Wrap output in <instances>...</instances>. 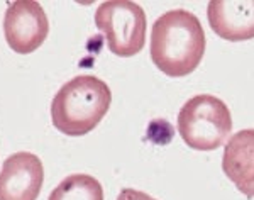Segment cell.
Segmentation results:
<instances>
[{
	"mask_svg": "<svg viewBox=\"0 0 254 200\" xmlns=\"http://www.w3.org/2000/svg\"><path fill=\"white\" fill-rule=\"evenodd\" d=\"M205 31L198 17L185 9L165 12L151 32V60L171 78H182L198 68L205 55Z\"/></svg>",
	"mask_w": 254,
	"mask_h": 200,
	"instance_id": "obj_1",
	"label": "cell"
},
{
	"mask_svg": "<svg viewBox=\"0 0 254 200\" xmlns=\"http://www.w3.org/2000/svg\"><path fill=\"white\" fill-rule=\"evenodd\" d=\"M112 104L104 80L80 75L66 81L51 102L53 126L66 136H85L100 124Z\"/></svg>",
	"mask_w": 254,
	"mask_h": 200,
	"instance_id": "obj_2",
	"label": "cell"
},
{
	"mask_svg": "<svg viewBox=\"0 0 254 200\" xmlns=\"http://www.w3.org/2000/svg\"><path fill=\"white\" fill-rule=\"evenodd\" d=\"M232 131V116L227 104L214 95H195L178 114V133L188 148L214 151L222 146Z\"/></svg>",
	"mask_w": 254,
	"mask_h": 200,
	"instance_id": "obj_3",
	"label": "cell"
},
{
	"mask_svg": "<svg viewBox=\"0 0 254 200\" xmlns=\"http://www.w3.org/2000/svg\"><path fill=\"white\" fill-rule=\"evenodd\" d=\"M95 26L104 32L110 53L121 58L136 56L146 43V14L132 0H109L95 12Z\"/></svg>",
	"mask_w": 254,
	"mask_h": 200,
	"instance_id": "obj_4",
	"label": "cell"
},
{
	"mask_svg": "<svg viewBox=\"0 0 254 200\" xmlns=\"http://www.w3.org/2000/svg\"><path fill=\"white\" fill-rule=\"evenodd\" d=\"M49 22L39 2L17 0L7 3L3 34L12 51L19 55L34 53L48 38Z\"/></svg>",
	"mask_w": 254,
	"mask_h": 200,
	"instance_id": "obj_5",
	"label": "cell"
},
{
	"mask_svg": "<svg viewBox=\"0 0 254 200\" xmlns=\"http://www.w3.org/2000/svg\"><path fill=\"white\" fill-rule=\"evenodd\" d=\"M43 182L44 166L36 154H10L0 171V200H38Z\"/></svg>",
	"mask_w": 254,
	"mask_h": 200,
	"instance_id": "obj_6",
	"label": "cell"
},
{
	"mask_svg": "<svg viewBox=\"0 0 254 200\" xmlns=\"http://www.w3.org/2000/svg\"><path fill=\"white\" fill-rule=\"evenodd\" d=\"M207 17L219 38L232 43L254 39V0H212Z\"/></svg>",
	"mask_w": 254,
	"mask_h": 200,
	"instance_id": "obj_7",
	"label": "cell"
},
{
	"mask_svg": "<svg viewBox=\"0 0 254 200\" xmlns=\"http://www.w3.org/2000/svg\"><path fill=\"white\" fill-rule=\"evenodd\" d=\"M222 170L241 194L254 199V129H243L229 139Z\"/></svg>",
	"mask_w": 254,
	"mask_h": 200,
	"instance_id": "obj_8",
	"label": "cell"
},
{
	"mask_svg": "<svg viewBox=\"0 0 254 200\" xmlns=\"http://www.w3.org/2000/svg\"><path fill=\"white\" fill-rule=\"evenodd\" d=\"M48 200H104V189L92 175H69L51 192Z\"/></svg>",
	"mask_w": 254,
	"mask_h": 200,
	"instance_id": "obj_9",
	"label": "cell"
},
{
	"mask_svg": "<svg viewBox=\"0 0 254 200\" xmlns=\"http://www.w3.org/2000/svg\"><path fill=\"white\" fill-rule=\"evenodd\" d=\"M117 200H156V199L147 195L146 192H141L136 189H124L119 194Z\"/></svg>",
	"mask_w": 254,
	"mask_h": 200,
	"instance_id": "obj_10",
	"label": "cell"
}]
</instances>
